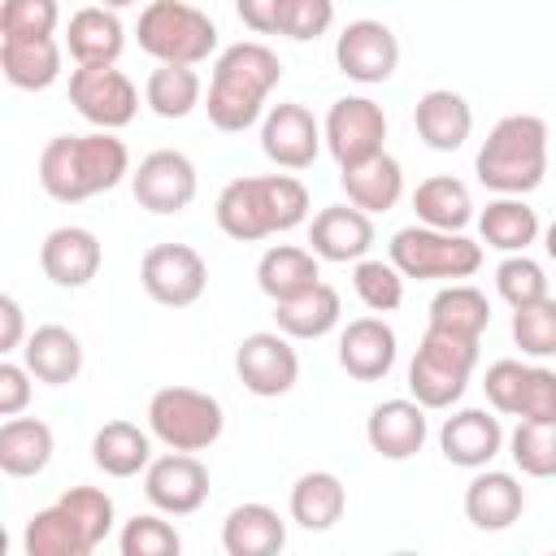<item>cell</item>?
Returning <instances> with one entry per match:
<instances>
[{
  "mask_svg": "<svg viewBox=\"0 0 556 556\" xmlns=\"http://www.w3.org/2000/svg\"><path fill=\"white\" fill-rule=\"evenodd\" d=\"M282 83V61L269 43L261 39H239L217 52L213 78H208V122L226 135H243L248 126L261 122L269 91Z\"/></svg>",
  "mask_w": 556,
  "mask_h": 556,
  "instance_id": "cell-1",
  "label": "cell"
},
{
  "mask_svg": "<svg viewBox=\"0 0 556 556\" xmlns=\"http://www.w3.org/2000/svg\"><path fill=\"white\" fill-rule=\"evenodd\" d=\"M130 174V152L117 130L56 135L39 152V187L56 204H83L100 191H113Z\"/></svg>",
  "mask_w": 556,
  "mask_h": 556,
  "instance_id": "cell-2",
  "label": "cell"
},
{
  "mask_svg": "<svg viewBox=\"0 0 556 556\" xmlns=\"http://www.w3.org/2000/svg\"><path fill=\"white\" fill-rule=\"evenodd\" d=\"M213 217L226 239L256 243L308 222V187L295 174H243L222 187Z\"/></svg>",
  "mask_w": 556,
  "mask_h": 556,
  "instance_id": "cell-3",
  "label": "cell"
},
{
  "mask_svg": "<svg viewBox=\"0 0 556 556\" xmlns=\"http://www.w3.org/2000/svg\"><path fill=\"white\" fill-rule=\"evenodd\" d=\"M473 174L486 191L495 195H526L543 182L547 174V122L534 113H508L500 117L478 156H473Z\"/></svg>",
  "mask_w": 556,
  "mask_h": 556,
  "instance_id": "cell-4",
  "label": "cell"
},
{
  "mask_svg": "<svg viewBox=\"0 0 556 556\" xmlns=\"http://www.w3.org/2000/svg\"><path fill=\"white\" fill-rule=\"evenodd\" d=\"M387 256L404 278L417 282H465L482 269V243L469 239L465 230H434V226H404L391 235Z\"/></svg>",
  "mask_w": 556,
  "mask_h": 556,
  "instance_id": "cell-5",
  "label": "cell"
},
{
  "mask_svg": "<svg viewBox=\"0 0 556 556\" xmlns=\"http://www.w3.org/2000/svg\"><path fill=\"white\" fill-rule=\"evenodd\" d=\"M139 48L165 65H200L217 52V22L187 0H148L135 26Z\"/></svg>",
  "mask_w": 556,
  "mask_h": 556,
  "instance_id": "cell-6",
  "label": "cell"
},
{
  "mask_svg": "<svg viewBox=\"0 0 556 556\" xmlns=\"http://www.w3.org/2000/svg\"><path fill=\"white\" fill-rule=\"evenodd\" d=\"M478 343L482 339H465V334L426 326V334L408 361V395L426 408H452L473 378Z\"/></svg>",
  "mask_w": 556,
  "mask_h": 556,
  "instance_id": "cell-7",
  "label": "cell"
},
{
  "mask_svg": "<svg viewBox=\"0 0 556 556\" xmlns=\"http://www.w3.org/2000/svg\"><path fill=\"white\" fill-rule=\"evenodd\" d=\"M148 430L156 443L174 452H204L222 439L226 413L222 400L195 387H161L148 400Z\"/></svg>",
  "mask_w": 556,
  "mask_h": 556,
  "instance_id": "cell-8",
  "label": "cell"
},
{
  "mask_svg": "<svg viewBox=\"0 0 556 556\" xmlns=\"http://www.w3.org/2000/svg\"><path fill=\"white\" fill-rule=\"evenodd\" d=\"M70 104L96 130H122L139 113V87L117 65H78L70 74Z\"/></svg>",
  "mask_w": 556,
  "mask_h": 556,
  "instance_id": "cell-9",
  "label": "cell"
},
{
  "mask_svg": "<svg viewBox=\"0 0 556 556\" xmlns=\"http://www.w3.org/2000/svg\"><path fill=\"white\" fill-rule=\"evenodd\" d=\"M321 135H326V148L339 161V169H348V165H361V161L387 152L382 148L387 143V113L369 96H339L321 122Z\"/></svg>",
  "mask_w": 556,
  "mask_h": 556,
  "instance_id": "cell-10",
  "label": "cell"
},
{
  "mask_svg": "<svg viewBox=\"0 0 556 556\" xmlns=\"http://www.w3.org/2000/svg\"><path fill=\"white\" fill-rule=\"evenodd\" d=\"M143 291L165 308H187L208 287V265L191 243H152L139 261Z\"/></svg>",
  "mask_w": 556,
  "mask_h": 556,
  "instance_id": "cell-11",
  "label": "cell"
},
{
  "mask_svg": "<svg viewBox=\"0 0 556 556\" xmlns=\"http://www.w3.org/2000/svg\"><path fill=\"white\" fill-rule=\"evenodd\" d=\"M334 65L352 83H365V87L387 83L400 70V39H395V30L387 22L356 17L334 39Z\"/></svg>",
  "mask_w": 556,
  "mask_h": 556,
  "instance_id": "cell-12",
  "label": "cell"
},
{
  "mask_svg": "<svg viewBox=\"0 0 556 556\" xmlns=\"http://www.w3.org/2000/svg\"><path fill=\"white\" fill-rule=\"evenodd\" d=\"M195 165L187 152H174V148H156L139 161V169H130V191H135V204L156 213V217H169V213H182L191 200H195Z\"/></svg>",
  "mask_w": 556,
  "mask_h": 556,
  "instance_id": "cell-13",
  "label": "cell"
},
{
  "mask_svg": "<svg viewBox=\"0 0 556 556\" xmlns=\"http://www.w3.org/2000/svg\"><path fill=\"white\" fill-rule=\"evenodd\" d=\"M235 374L252 395L278 400L300 382V356L282 330H252L235 352Z\"/></svg>",
  "mask_w": 556,
  "mask_h": 556,
  "instance_id": "cell-14",
  "label": "cell"
},
{
  "mask_svg": "<svg viewBox=\"0 0 556 556\" xmlns=\"http://www.w3.org/2000/svg\"><path fill=\"white\" fill-rule=\"evenodd\" d=\"M143 495L165 517H191L208 500V469L195 452L169 447L165 456H152V465L143 469Z\"/></svg>",
  "mask_w": 556,
  "mask_h": 556,
  "instance_id": "cell-15",
  "label": "cell"
},
{
  "mask_svg": "<svg viewBox=\"0 0 556 556\" xmlns=\"http://www.w3.org/2000/svg\"><path fill=\"white\" fill-rule=\"evenodd\" d=\"M326 135L317 126V117L287 100V104H274L265 117H261V152L278 165V169H308L321 152Z\"/></svg>",
  "mask_w": 556,
  "mask_h": 556,
  "instance_id": "cell-16",
  "label": "cell"
},
{
  "mask_svg": "<svg viewBox=\"0 0 556 556\" xmlns=\"http://www.w3.org/2000/svg\"><path fill=\"white\" fill-rule=\"evenodd\" d=\"M104 265V248L87 226H56L39 243V269L52 287H87Z\"/></svg>",
  "mask_w": 556,
  "mask_h": 556,
  "instance_id": "cell-17",
  "label": "cell"
},
{
  "mask_svg": "<svg viewBox=\"0 0 556 556\" xmlns=\"http://www.w3.org/2000/svg\"><path fill=\"white\" fill-rule=\"evenodd\" d=\"M426 404H417L413 395H395V400H382L369 408V421H365V439L369 447L382 456V460H408L426 447V434H430V421H426Z\"/></svg>",
  "mask_w": 556,
  "mask_h": 556,
  "instance_id": "cell-18",
  "label": "cell"
},
{
  "mask_svg": "<svg viewBox=\"0 0 556 556\" xmlns=\"http://www.w3.org/2000/svg\"><path fill=\"white\" fill-rule=\"evenodd\" d=\"M439 452L447 456V465L460 469H482L504 452V426L495 417V408H456L443 426H439Z\"/></svg>",
  "mask_w": 556,
  "mask_h": 556,
  "instance_id": "cell-19",
  "label": "cell"
},
{
  "mask_svg": "<svg viewBox=\"0 0 556 556\" xmlns=\"http://www.w3.org/2000/svg\"><path fill=\"white\" fill-rule=\"evenodd\" d=\"M374 217L356 204H326L313 222H308V243L321 261H334V265H356L361 256H369L374 248Z\"/></svg>",
  "mask_w": 556,
  "mask_h": 556,
  "instance_id": "cell-20",
  "label": "cell"
},
{
  "mask_svg": "<svg viewBox=\"0 0 556 556\" xmlns=\"http://www.w3.org/2000/svg\"><path fill=\"white\" fill-rule=\"evenodd\" d=\"M400 343L382 317H356L339 334V369L356 382H378L395 369Z\"/></svg>",
  "mask_w": 556,
  "mask_h": 556,
  "instance_id": "cell-21",
  "label": "cell"
},
{
  "mask_svg": "<svg viewBox=\"0 0 556 556\" xmlns=\"http://www.w3.org/2000/svg\"><path fill=\"white\" fill-rule=\"evenodd\" d=\"M413 130L426 148L434 152H456L465 148V139L473 135V109L460 91L452 87H430L417 104H413Z\"/></svg>",
  "mask_w": 556,
  "mask_h": 556,
  "instance_id": "cell-22",
  "label": "cell"
},
{
  "mask_svg": "<svg viewBox=\"0 0 556 556\" xmlns=\"http://www.w3.org/2000/svg\"><path fill=\"white\" fill-rule=\"evenodd\" d=\"M526 508V491L517 482V473L508 469H473L469 486H465V517L478 530H508Z\"/></svg>",
  "mask_w": 556,
  "mask_h": 556,
  "instance_id": "cell-23",
  "label": "cell"
},
{
  "mask_svg": "<svg viewBox=\"0 0 556 556\" xmlns=\"http://www.w3.org/2000/svg\"><path fill=\"white\" fill-rule=\"evenodd\" d=\"M22 365L35 374V382H48V387H65L83 374V343L70 326H35L22 343Z\"/></svg>",
  "mask_w": 556,
  "mask_h": 556,
  "instance_id": "cell-24",
  "label": "cell"
},
{
  "mask_svg": "<svg viewBox=\"0 0 556 556\" xmlns=\"http://www.w3.org/2000/svg\"><path fill=\"white\" fill-rule=\"evenodd\" d=\"M65 48H70L74 65H117V56L126 48V26H122L117 9H104V4L78 9L65 26Z\"/></svg>",
  "mask_w": 556,
  "mask_h": 556,
  "instance_id": "cell-25",
  "label": "cell"
},
{
  "mask_svg": "<svg viewBox=\"0 0 556 556\" xmlns=\"http://www.w3.org/2000/svg\"><path fill=\"white\" fill-rule=\"evenodd\" d=\"M287 543V521L269 504H235L222 521V547L226 556H274Z\"/></svg>",
  "mask_w": 556,
  "mask_h": 556,
  "instance_id": "cell-26",
  "label": "cell"
},
{
  "mask_svg": "<svg viewBox=\"0 0 556 556\" xmlns=\"http://www.w3.org/2000/svg\"><path fill=\"white\" fill-rule=\"evenodd\" d=\"M339 182H343L348 204L365 208L369 217L395 208L400 195H404V169H400V161H395L391 152H378V156H369V161H361V165L339 169Z\"/></svg>",
  "mask_w": 556,
  "mask_h": 556,
  "instance_id": "cell-27",
  "label": "cell"
},
{
  "mask_svg": "<svg viewBox=\"0 0 556 556\" xmlns=\"http://www.w3.org/2000/svg\"><path fill=\"white\" fill-rule=\"evenodd\" d=\"M321 256L313 248H295V243H274L265 248V256L256 261V287L278 304V300H291L308 287L321 282Z\"/></svg>",
  "mask_w": 556,
  "mask_h": 556,
  "instance_id": "cell-28",
  "label": "cell"
},
{
  "mask_svg": "<svg viewBox=\"0 0 556 556\" xmlns=\"http://www.w3.org/2000/svg\"><path fill=\"white\" fill-rule=\"evenodd\" d=\"M0 70L17 91H48L61 78V43L39 39H0Z\"/></svg>",
  "mask_w": 556,
  "mask_h": 556,
  "instance_id": "cell-29",
  "label": "cell"
},
{
  "mask_svg": "<svg viewBox=\"0 0 556 556\" xmlns=\"http://www.w3.org/2000/svg\"><path fill=\"white\" fill-rule=\"evenodd\" d=\"M339 317H343V300L330 282H317V287L274 304V321L287 339H321L339 326Z\"/></svg>",
  "mask_w": 556,
  "mask_h": 556,
  "instance_id": "cell-30",
  "label": "cell"
},
{
  "mask_svg": "<svg viewBox=\"0 0 556 556\" xmlns=\"http://www.w3.org/2000/svg\"><path fill=\"white\" fill-rule=\"evenodd\" d=\"M91 460L109 478H135L152 465V430H139L135 421H104L91 439Z\"/></svg>",
  "mask_w": 556,
  "mask_h": 556,
  "instance_id": "cell-31",
  "label": "cell"
},
{
  "mask_svg": "<svg viewBox=\"0 0 556 556\" xmlns=\"http://www.w3.org/2000/svg\"><path fill=\"white\" fill-rule=\"evenodd\" d=\"M52 426L39 417H9L0 426V469L9 478H35L52 460Z\"/></svg>",
  "mask_w": 556,
  "mask_h": 556,
  "instance_id": "cell-32",
  "label": "cell"
},
{
  "mask_svg": "<svg viewBox=\"0 0 556 556\" xmlns=\"http://www.w3.org/2000/svg\"><path fill=\"white\" fill-rule=\"evenodd\" d=\"M22 552L26 556H91V539L78 526V517L56 500L48 508H39L26 530H22Z\"/></svg>",
  "mask_w": 556,
  "mask_h": 556,
  "instance_id": "cell-33",
  "label": "cell"
},
{
  "mask_svg": "<svg viewBox=\"0 0 556 556\" xmlns=\"http://www.w3.org/2000/svg\"><path fill=\"white\" fill-rule=\"evenodd\" d=\"M478 239L495 252H526L539 239V213L521 195H495L478 213Z\"/></svg>",
  "mask_w": 556,
  "mask_h": 556,
  "instance_id": "cell-34",
  "label": "cell"
},
{
  "mask_svg": "<svg viewBox=\"0 0 556 556\" xmlns=\"http://www.w3.org/2000/svg\"><path fill=\"white\" fill-rule=\"evenodd\" d=\"M348 508V486L330 469H308L291 486V521L304 530H330Z\"/></svg>",
  "mask_w": 556,
  "mask_h": 556,
  "instance_id": "cell-35",
  "label": "cell"
},
{
  "mask_svg": "<svg viewBox=\"0 0 556 556\" xmlns=\"http://www.w3.org/2000/svg\"><path fill=\"white\" fill-rule=\"evenodd\" d=\"M413 213L421 226H434V230H465L473 222V195L460 178L452 174H434L426 182H417L413 191Z\"/></svg>",
  "mask_w": 556,
  "mask_h": 556,
  "instance_id": "cell-36",
  "label": "cell"
},
{
  "mask_svg": "<svg viewBox=\"0 0 556 556\" xmlns=\"http://www.w3.org/2000/svg\"><path fill=\"white\" fill-rule=\"evenodd\" d=\"M200 100H204V83H200L195 65H165V61H156V70L143 83V104L156 117H165V122H178V117L195 113Z\"/></svg>",
  "mask_w": 556,
  "mask_h": 556,
  "instance_id": "cell-37",
  "label": "cell"
},
{
  "mask_svg": "<svg viewBox=\"0 0 556 556\" xmlns=\"http://www.w3.org/2000/svg\"><path fill=\"white\" fill-rule=\"evenodd\" d=\"M430 326L447 330V334H465V339H482V330L491 326V304L478 287L469 282H447L434 300H430Z\"/></svg>",
  "mask_w": 556,
  "mask_h": 556,
  "instance_id": "cell-38",
  "label": "cell"
},
{
  "mask_svg": "<svg viewBox=\"0 0 556 556\" xmlns=\"http://www.w3.org/2000/svg\"><path fill=\"white\" fill-rule=\"evenodd\" d=\"M352 287L361 295V304L369 313H395L404 304V274L395 269V261L387 256H361L352 269Z\"/></svg>",
  "mask_w": 556,
  "mask_h": 556,
  "instance_id": "cell-39",
  "label": "cell"
},
{
  "mask_svg": "<svg viewBox=\"0 0 556 556\" xmlns=\"http://www.w3.org/2000/svg\"><path fill=\"white\" fill-rule=\"evenodd\" d=\"M508 456L526 478H556V421H517Z\"/></svg>",
  "mask_w": 556,
  "mask_h": 556,
  "instance_id": "cell-40",
  "label": "cell"
},
{
  "mask_svg": "<svg viewBox=\"0 0 556 556\" xmlns=\"http://www.w3.org/2000/svg\"><path fill=\"white\" fill-rule=\"evenodd\" d=\"M513 343L521 348V356H534V361L556 356V300L552 295L513 308Z\"/></svg>",
  "mask_w": 556,
  "mask_h": 556,
  "instance_id": "cell-41",
  "label": "cell"
},
{
  "mask_svg": "<svg viewBox=\"0 0 556 556\" xmlns=\"http://www.w3.org/2000/svg\"><path fill=\"white\" fill-rule=\"evenodd\" d=\"M117 547H122V556H178L182 539L161 513H139L122 526Z\"/></svg>",
  "mask_w": 556,
  "mask_h": 556,
  "instance_id": "cell-42",
  "label": "cell"
},
{
  "mask_svg": "<svg viewBox=\"0 0 556 556\" xmlns=\"http://www.w3.org/2000/svg\"><path fill=\"white\" fill-rule=\"evenodd\" d=\"M495 291L508 300V308H521V304H534V300L547 295V274L526 252H508L495 265Z\"/></svg>",
  "mask_w": 556,
  "mask_h": 556,
  "instance_id": "cell-43",
  "label": "cell"
},
{
  "mask_svg": "<svg viewBox=\"0 0 556 556\" xmlns=\"http://www.w3.org/2000/svg\"><path fill=\"white\" fill-rule=\"evenodd\" d=\"M61 22L56 0H4L0 4V39H39Z\"/></svg>",
  "mask_w": 556,
  "mask_h": 556,
  "instance_id": "cell-44",
  "label": "cell"
},
{
  "mask_svg": "<svg viewBox=\"0 0 556 556\" xmlns=\"http://www.w3.org/2000/svg\"><path fill=\"white\" fill-rule=\"evenodd\" d=\"M330 26H334V0H282L274 35L308 43V39H321Z\"/></svg>",
  "mask_w": 556,
  "mask_h": 556,
  "instance_id": "cell-45",
  "label": "cell"
},
{
  "mask_svg": "<svg viewBox=\"0 0 556 556\" xmlns=\"http://www.w3.org/2000/svg\"><path fill=\"white\" fill-rule=\"evenodd\" d=\"M61 504L78 517V526L87 530L91 547H100V543L113 534L117 513H113V495H109V491H100V486H70V491L61 495Z\"/></svg>",
  "mask_w": 556,
  "mask_h": 556,
  "instance_id": "cell-46",
  "label": "cell"
},
{
  "mask_svg": "<svg viewBox=\"0 0 556 556\" xmlns=\"http://www.w3.org/2000/svg\"><path fill=\"white\" fill-rule=\"evenodd\" d=\"M517 421H556V369L530 365L521 395H517Z\"/></svg>",
  "mask_w": 556,
  "mask_h": 556,
  "instance_id": "cell-47",
  "label": "cell"
},
{
  "mask_svg": "<svg viewBox=\"0 0 556 556\" xmlns=\"http://www.w3.org/2000/svg\"><path fill=\"white\" fill-rule=\"evenodd\" d=\"M526 369H530V365H526V361H513V356H504V361L486 365L482 391H486V404H491L495 413H504V417H513V413H517V395H521Z\"/></svg>",
  "mask_w": 556,
  "mask_h": 556,
  "instance_id": "cell-48",
  "label": "cell"
},
{
  "mask_svg": "<svg viewBox=\"0 0 556 556\" xmlns=\"http://www.w3.org/2000/svg\"><path fill=\"white\" fill-rule=\"evenodd\" d=\"M30 369L17 361H0V417H17L30 404Z\"/></svg>",
  "mask_w": 556,
  "mask_h": 556,
  "instance_id": "cell-49",
  "label": "cell"
},
{
  "mask_svg": "<svg viewBox=\"0 0 556 556\" xmlns=\"http://www.w3.org/2000/svg\"><path fill=\"white\" fill-rule=\"evenodd\" d=\"M278 4H282V0H235L239 22H243L252 35H274V26H278Z\"/></svg>",
  "mask_w": 556,
  "mask_h": 556,
  "instance_id": "cell-50",
  "label": "cell"
},
{
  "mask_svg": "<svg viewBox=\"0 0 556 556\" xmlns=\"http://www.w3.org/2000/svg\"><path fill=\"white\" fill-rule=\"evenodd\" d=\"M26 339V317H22V304L13 295H0V352H13L22 348Z\"/></svg>",
  "mask_w": 556,
  "mask_h": 556,
  "instance_id": "cell-51",
  "label": "cell"
},
{
  "mask_svg": "<svg viewBox=\"0 0 556 556\" xmlns=\"http://www.w3.org/2000/svg\"><path fill=\"white\" fill-rule=\"evenodd\" d=\"M543 248H547V256L556 261V222H552V226L543 230Z\"/></svg>",
  "mask_w": 556,
  "mask_h": 556,
  "instance_id": "cell-52",
  "label": "cell"
},
{
  "mask_svg": "<svg viewBox=\"0 0 556 556\" xmlns=\"http://www.w3.org/2000/svg\"><path fill=\"white\" fill-rule=\"evenodd\" d=\"M104 9H130V4H139V0H100Z\"/></svg>",
  "mask_w": 556,
  "mask_h": 556,
  "instance_id": "cell-53",
  "label": "cell"
}]
</instances>
